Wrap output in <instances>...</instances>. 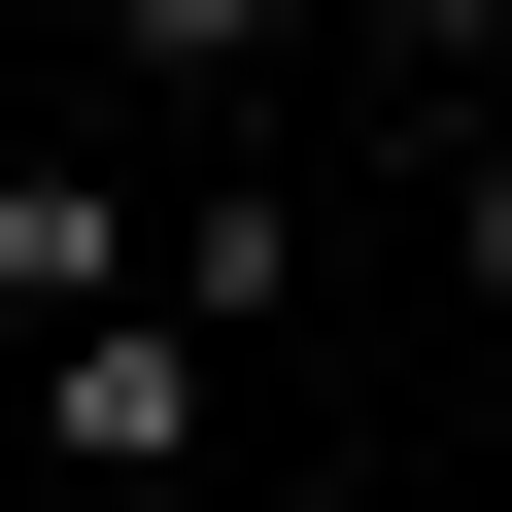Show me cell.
Masks as SVG:
<instances>
[{"instance_id":"cell-1","label":"cell","mask_w":512,"mask_h":512,"mask_svg":"<svg viewBox=\"0 0 512 512\" xmlns=\"http://www.w3.org/2000/svg\"><path fill=\"white\" fill-rule=\"evenodd\" d=\"M35 444H69V478H205V308H103V342H35Z\"/></svg>"},{"instance_id":"cell-2","label":"cell","mask_w":512,"mask_h":512,"mask_svg":"<svg viewBox=\"0 0 512 512\" xmlns=\"http://www.w3.org/2000/svg\"><path fill=\"white\" fill-rule=\"evenodd\" d=\"M0 308L103 342V308H137V205H103V171H0Z\"/></svg>"},{"instance_id":"cell-3","label":"cell","mask_w":512,"mask_h":512,"mask_svg":"<svg viewBox=\"0 0 512 512\" xmlns=\"http://www.w3.org/2000/svg\"><path fill=\"white\" fill-rule=\"evenodd\" d=\"M274 35H308V0H137V69H171V103H239Z\"/></svg>"},{"instance_id":"cell-4","label":"cell","mask_w":512,"mask_h":512,"mask_svg":"<svg viewBox=\"0 0 512 512\" xmlns=\"http://www.w3.org/2000/svg\"><path fill=\"white\" fill-rule=\"evenodd\" d=\"M410 35H478V69H512V0H410Z\"/></svg>"},{"instance_id":"cell-5","label":"cell","mask_w":512,"mask_h":512,"mask_svg":"<svg viewBox=\"0 0 512 512\" xmlns=\"http://www.w3.org/2000/svg\"><path fill=\"white\" fill-rule=\"evenodd\" d=\"M478 308H512V171H478Z\"/></svg>"}]
</instances>
